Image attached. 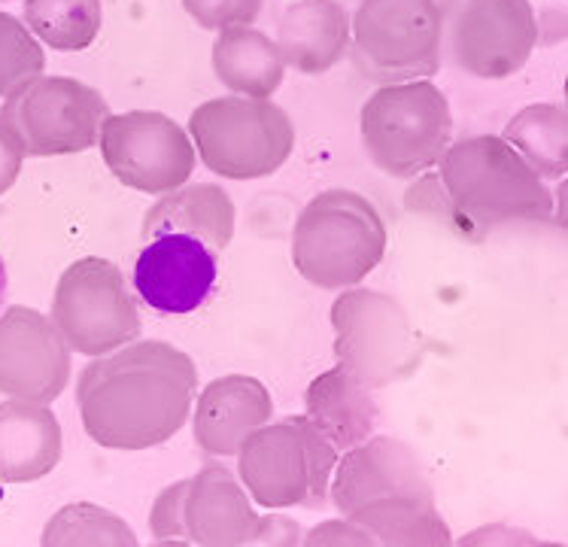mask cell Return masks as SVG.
I'll use <instances>...</instances> for the list:
<instances>
[{
    "instance_id": "obj_16",
    "label": "cell",
    "mask_w": 568,
    "mask_h": 547,
    "mask_svg": "<svg viewBox=\"0 0 568 547\" xmlns=\"http://www.w3.org/2000/svg\"><path fill=\"white\" fill-rule=\"evenodd\" d=\"M70 384V347L34 307L12 304L0 314V393L52 405Z\"/></svg>"
},
{
    "instance_id": "obj_8",
    "label": "cell",
    "mask_w": 568,
    "mask_h": 547,
    "mask_svg": "<svg viewBox=\"0 0 568 547\" xmlns=\"http://www.w3.org/2000/svg\"><path fill=\"white\" fill-rule=\"evenodd\" d=\"M447 0H359L349 16V55L365 80L407 82L438 73Z\"/></svg>"
},
{
    "instance_id": "obj_24",
    "label": "cell",
    "mask_w": 568,
    "mask_h": 547,
    "mask_svg": "<svg viewBox=\"0 0 568 547\" xmlns=\"http://www.w3.org/2000/svg\"><path fill=\"white\" fill-rule=\"evenodd\" d=\"M28 31L55 52H82L101 34V0H24Z\"/></svg>"
},
{
    "instance_id": "obj_17",
    "label": "cell",
    "mask_w": 568,
    "mask_h": 547,
    "mask_svg": "<svg viewBox=\"0 0 568 547\" xmlns=\"http://www.w3.org/2000/svg\"><path fill=\"white\" fill-rule=\"evenodd\" d=\"M271 417L274 398L262 381L250 374H225L201 389L192 435L204 454L213 459H229L237 454L246 435L265 426Z\"/></svg>"
},
{
    "instance_id": "obj_25",
    "label": "cell",
    "mask_w": 568,
    "mask_h": 547,
    "mask_svg": "<svg viewBox=\"0 0 568 547\" xmlns=\"http://www.w3.org/2000/svg\"><path fill=\"white\" fill-rule=\"evenodd\" d=\"M40 545L47 547H70V545H113V547H134L138 536L134 529L116 517L113 511H106L101 505L92 502H73L64 505L43 529Z\"/></svg>"
},
{
    "instance_id": "obj_15",
    "label": "cell",
    "mask_w": 568,
    "mask_h": 547,
    "mask_svg": "<svg viewBox=\"0 0 568 547\" xmlns=\"http://www.w3.org/2000/svg\"><path fill=\"white\" fill-rule=\"evenodd\" d=\"M220 280V253L186 232L146 237L134 262V292L162 316H186L207 302Z\"/></svg>"
},
{
    "instance_id": "obj_23",
    "label": "cell",
    "mask_w": 568,
    "mask_h": 547,
    "mask_svg": "<svg viewBox=\"0 0 568 547\" xmlns=\"http://www.w3.org/2000/svg\"><path fill=\"white\" fill-rule=\"evenodd\" d=\"M523 162L541 180H566L568 171V117L566 107L532 104L523 107L505 125V134Z\"/></svg>"
},
{
    "instance_id": "obj_18",
    "label": "cell",
    "mask_w": 568,
    "mask_h": 547,
    "mask_svg": "<svg viewBox=\"0 0 568 547\" xmlns=\"http://www.w3.org/2000/svg\"><path fill=\"white\" fill-rule=\"evenodd\" d=\"M280 55L304 77H323L349 52V12L341 0H295L277 22Z\"/></svg>"
},
{
    "instance_id": "obj_22",
    "label": "cell",
    "mask_w": 568,
    "mask_h": 547,
    "mask_svg": "<svg viewBox=\"0 0 568 547\" xmlns=\"http://www.w3.org/2000/svg\"><path fill=\"white\" fill-rule=\"evenodd\" d=\"M234 201L222 186L195 183L168 192L143 220V241L152 234L186 232L222 253L234 237Z\"/></svg>"
},
{
    "instance_id": "obj_20",
    "label": "cell",
    "mask_w": 568,
    "mask_h": 547,
    "mask_svg": "<svg viewBox=\"0 0 568 547\" xmlns=\"http://www.w3.org/2000/svg\"><path fill=\"white\" fill-rule=\"evenodd\" d=\"M304 417L323 432L335 450H349L365 438H372L381 408L372 386L362 384L344 365L320 374L304 393Z\"/></svg>"
},
{
    "instance_id": "obj_13",
    "label": "cell",
    "mask_w": 568,
    "mask_h": 547,
    "mask_svg": "<svg viewBox=\"0 0 568 547\" xmlns=\"http://www.w3.org/2000/svg\"><path fill=\"white\" fill-rule=\"evenodd\" d=\"M110 174L128 189L168 195L186 186L195 171V143L189 131L155 110L110 113L98 138Z\"/></svg>"
},
{
    "instance_id": "obj_9",
    "label": "cell",
    "mask_w": 568,
    "mask_h": 547,
    "mask_svg": "<svg viewBox=\"0 0 568 547\" xmlns=\"http://www.w3.org/2000/svg\"><path fill=\"white\" fill-rule=\"evenodd\" d=\"M189 138L207 171L241 183L277 174L295 150L290 113L271 98H210L192 110Z\"/></svg>"
},
{
    "instance_id": "obj_11",
    "label": "cell",
    "mask_w": 568,
    "mask_h": 547,
    "mask_svg": "<svg viewBox=\"0 0 568 547\" xmlns=\"http://www.w3.org/2000/svg\"><path fill=\"white\" fill-rule=\"evenodd\" d=\"M110 117L106 98L73 77H47L12 89L0 104L7 125L24 155H77L98 146L101 125Z\"/></svg>"
},
{
    "instance_id": "obj_10",
    "label": "cell",
    "mask_w": 568,
    "mask_h": 547,
    "mask_svg": "<svg viewBox=\"0 0 568 547\" xmlns=\"http://www.w3.org/2000/svg\"><path fill=\"white\" fill-rule=\"evenodd\" d=\"M335 356L372 389L407 381L419 372L426 341L405 307L381 290L341 292L332 304Z\"/></svg>"
},
{
    "instance_id": "obj_27",
    "label": "cell",
    "mask_w": 568,
    "mask_h": 547,
    "mask_svg": "<svg viewBox=\"0 0 568 547\" xmlns=\"http://www.w3.org/2000/svg\"><path fill=\"white\" fill-rule=\"evenodd\" d=\"M265 0H183V10L195 19L197 28L216 31L232 24H253Z\"/></svg>"
},
{
    "instance_id": "obj_2",
    "label": "cell",
    "mask_w": 568,
    "mask_h": 547,
    "mask_svg": "<svg viewBox=\"0 0 568 547\" xmlns=\"http://www.w3.org/2000/svg\"><path fill=\"white\" fill-rule=\"evenodd\" d=\"M407 192L410 207L450 222L456 232L477 237L505 222H547L554 192L505 138L475 134L450 143Z\"/></svg>"
},
{
    "instance_id": "obj_7",
    "label": "cell",
    "mask_w": 568,
    "mask_h": 547,
    "mask_svg": "<svg viewBox=\"0 0 568 547\" xmlns=\"http://www.w3.org/2000/svg\"><path fill=\"white\" fill-rule=\"evenodd\" d=\"M359 134L362 146L383 174L417 180L450 146V101L432 80L389 82L362 107Z\"/></svg>"
},
{
    "instance_id": "obj_5",
    "label": "cell",
    "mask_w": 568,
    "mask_h": 547,
    "mask_svg": "<svg viewBox=\"0 0 568 547\" xmlns=\"http://www.w3.org/2000/svg\"><path fill=\"white\" fill-rule=\"evenodd\" d=\"M386 225L372 201L328 189L316 195L292 229V262L316 290H349L386 256Z\"/></svg>"
},
{
    "instance_id": "obj_6",
    "label": "cell",
    "mask_w": 568,
    "mask_h": 547,
    "mask_svg": "<svg viewBox=\"0 0 568 547\" xmlns=\"http://www.w3.org/2000/svg\"><path fill=\"white\" fill-rule=\"evenodd\" d=\"M234 456L244 489L267 511L323 508L328 502L337 450L307 417L267 419Z\"/></svg>"
},
{
    "instance_id": "obj_4",
    "label": "cell",
    "mask_w": 568,
    "mask_h": 547,
    "mask_svg": "<svg viewBox=\"0 0 568 547\" xmlns=\"http://www.w3.org/2000/svg\"><path fill=\"white\" fill-rule=\"evenodd\" d=\"M150 529L159 545L244 547L298 545V524L253 511L246 489L225 466H204L152 502Z\"/></svg>"
},
{
    "instance_id": "obj_14",
    "label": "cell",
    "mask_w": 568,
    "mask_h": 547,
    "mask_svg": "<svg viewBox=\"0 0 568 547\" xmlns=\"http://www.w3.org/2000/svg\"><path fill=\"white\" fill-rule=\"evenodd\" d=\"M456 68L477 80H508L545 43L538 0H463L447 22Z\"/></svg>"
},
{
    "instance_id": "obj_28",
    "label": "cell",
    "mask_w": 568,
    "mask_h": 547,
    "mask_svg": "<svg viewBox=\"0 0 568 547\" xmlns=\"http://www.w3.org/2000/svg\"><path fill=\"white\" fill-rule=\"evenodd\" d=\"M304 541L307 545H372V538L365 536L356 524H349L347 517H344V524L328 520V524L316 526Z\"/></svg>"
},
{
    "instance_id": "obj_30",
    "label": "cell",
    "mask_w": 568,
    "mask_h": 547,
    "mask_svg": "<svg viewBox=\"0 0 568 547\" xmlns=\"http://www.w3.org/2000/svg\"><path fill=\"white\" fill-rule=\"evenodd\" d=\"M7 298V265H3V259H0V304Z\"/></svg>"
},
{
    "instance_id": "obj_19",
    "label": "cell",
    "mask_w": 568,
    "mask_h": 547,
    "mask_svg": "<svg viewBox=\"0 0 568 547\" xmlns=\"http://www.w3.org/2000/svg\"><path fill=\"white\" fill-rule=\"evenodd\" d=\"M61 463V423L49 405L0 402V480L34 484Z\"/></svg>"
},
{
    "instance_id": "obj_29",
    "label": "cell",
    "mask_w": 568,
    "mask_h": 547,
    "mask_svg": "<svg viewBox=\"0 0 568 547\" xmlns=\"http://www.w3.org/2000/svg\"><path fill=\"white\" fill-rule=\"evenodd\" d=\"M22 162H24V152L22 146L16 143L7 125L0 122V195L12 189V183L19 180V171H22Z\"/></svg>"
},
{
    "instance_id": "obj_12",
    "label": "cell",
    "mask_w": 568,
    "mask_h": 547,
    "mask_svg": "<svg viewBox=\"0 0 568 547\" xmlns=\"http://www.w3.org/2000/svg\"><path fill=\"white\" fill-rule=\"evenodd\" d=\"M52 323L73 353L106 356L140 338V311L116 262L77 259L59 277Z\"/></svg>"
},
{
    "instance_id": "obj_3",
    "label": "cell",
    "mask_w": 568,
    "mask_h": 547,
    "mask_svg": "<svg viewBox=\"0 0 568 547\" xmlns=\"http://www.w3.org/2000/svg\"><path fill=\"white\" fill-rule=\"evenodd\" d=\"M332 502L349 524L389 547H447L450 526L419 456L398 438L372 435L337 459Z\"/></svg>"
},
{
    "instance_id": "obj_1",
    "label": "cell",
    "mask_w": 568,
    "mask_h": 547,
    "mask_svg": "<svg viewBox=\"0 0 568 547\" xmlns=\"http://www.w3.org/2000/svg\"><path fill=\"white\" fill-rule=\"evenodd\" d=\"M197 389L189 353L168 341H134L94 356L77 381L85 435L110 450H150L186 426Z\"/></svg>"
},
{
    "instance_id": "obj_26",
    "label": "cell",
    "mask_w": 568,
    "mask_h": 547,
    "mask_svg": "<svg viewBox=\"0 0 568 547\" xmlns=\"http://www.w3.org/2000/svg\"><path fill=\"white\" fill-rule=\"evenodd\" d=\"M47 68V55L40 49L28 24L10 12H0V98H7L22 82L34 80Z\"/></svg>"
},
{
    "instance_id": "obj_21",
    "label": "cell",
    "mask_w": 568,
    "mask_h": 547,
    "mask_svg": "<svg viewBox=\"0 0 568 547\" xmlns=\"http://www.w3.org/2000/svg\"><path fill=\"white\" fill-rule=\"evenodd\" d=\"M213 73L232 94L267 101L286 77V61L274 37L253 24H232L216 34Z\"/></svg>"
}]
</instances>
